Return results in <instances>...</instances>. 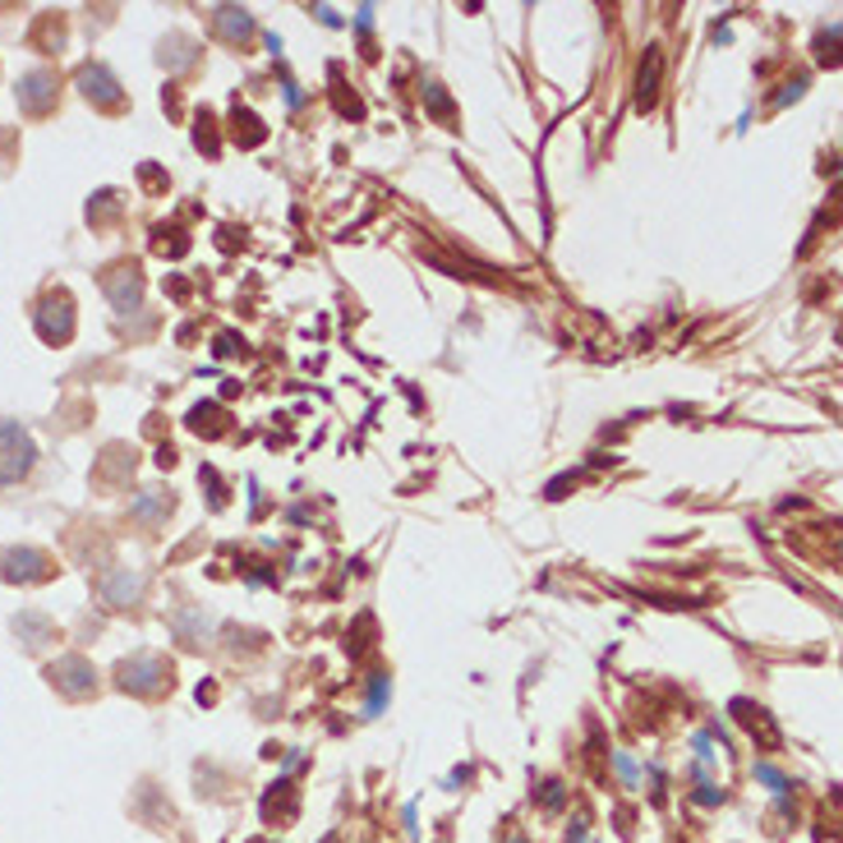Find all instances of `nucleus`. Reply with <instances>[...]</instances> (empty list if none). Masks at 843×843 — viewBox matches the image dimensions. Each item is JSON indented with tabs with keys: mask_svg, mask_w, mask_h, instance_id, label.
<instances>
[{
	"mask_svg": "<svg viewBox=\"0 0 843 843\" xmlns=\"http://www.w3.org/2000/svg\"><path fill=\"white\" fill-rule=\"evenodd\" d=\"M116 686L120 692H134V696H162L171 686V664L162 660V654L139 650V654H130V660L116 664Z\"/></svg>",
	"mask_w": 843,
	"mask_h": 843,
	"instance_id": "f257e3e1",
	"label": "nucleus"
},
{
	"mask_svg": "<svg viewBox=\"0 0 843 843\" xmlns=\"http://www.w3.org/2000/svg\"><path fill=\"white\" fill-rule=\"evenodd\" d=\"M38 465V443L19 420H0V489L28 480Z\"/></svg>",
	"mask_w": 843,
	"mask_h": 843,
	"instance_id": "f03ea898",
	"label": "nucleus"
},
{
	"mask_svg": "<svg viewBox=\"0 0 843 843\" xmlns=\"http://www.w3.org/2000/svg\"><path fill=\"white\" fill-rule=\"evenodd\" d=\"M56 576V558L33 544H10L0 549V581L10 585H42Z\"/></svg>",
	"mask_w": 843,
	"mask_h": 843,
	"instance_id": "7ed1b4c3",
	"label": "nucleus"
},
{
	"mask_svg": "<svg viewBox=\"0 0 843 843\" xmlns=\"http://www.w3.org/2000/svg\"><path fill=\"white\" fill-rule=\"evenodd\" d=\"M33 328H38V337L47 341V347H66V341L74 337V295L66 287L47 291L38 300V309H33Z\"/></svg>",
	"mask_w": 843,
	"mask_h": 843,
	"instance_id": "20e7f679",
	"label": "nucleus"
},
{
	"mask_svg": "<svg viewBox=\"0 0 843 843\" xmlns=\"http://www.w3.org/2000/svg\"><path fill=\"white\" fill-rule=\"evenodd\" d=\"M47 678L60 696H70V701H83L98 692V669H92L83 654H60L56 664H47Z\"/></svg>",
	"mask_w": 843,
	"mask_h": 843,
	"instance_id": "39448f33",
	"label": "nucleus"
},
{
	"mask_svg": "<svg viewBox=\"0 0 843 843\" xmlns=\"http://www.w3.org/2000/svg\"><path fill=\"white\" fill-rule=\"evenodd\" d=\"M74 83H79V92L98 111H124V88H120V79L102 66V60H88V66H79Z\"/></svg>",
	"mask_w": 843,
	"mask_h": 843,
	"instance_id": "423d86ee",
	"label": "nucleus"
},
{
	"mask_svg": "<svg viewBox=\"0 0 843 843\" xmlns=\"http://www.w3.org/2000/svg\"><path fill=\"white\" fill-rule=\"evenodd\" d=\"M14 92H19L23 116H51L60 102V79H56V70H28Z\"/></svg>",
	"mask_w": 843,
	"mask_h": 843,
	"instance_id": "0eeeda50",
	"label": "nucleus"
},
{
	"mask_svg": "<svg viewBox=\"0 0 843 843\" xmlns=\"http://www.w3.org/2000/svg\"><path fill=\"white\" fill-rule=\"evenodd\" d=\"M729 714H733V720H737L746 733H752V737H761L765 752H779V742H784V737H779V729H774V720H770L765 705L737 696V701H729Z\"/></svg>",
	"mask_w": 843,
	"mask_h": 843,
	"instance_id": "6e6552de",
	"label": "nucleus"
},
{
	"mask_svg": "<svg viewBox=\"0 0 843 843\" xmlns=\"http://www.w3.org/2000/svg\"><path fill=\"white\" fill-rule=\"evenodd\" d=\"M259 811H263L268 825H291V821L300 816V789L291 784V779H277V784L263 793Z\"/></svg>",
	"mask_w": 843,
	"mask_h": 843,
	"instance_id": "1a4fd4ad",
	"label": "nucleus"
},
{
	"mask_svg": "<svg viewBox=\"0 0 843 843\" xmlns=\"http://www.w3.org/2000/svg\"><path fill=\"white\" fill-rule=\"evenodd\" d=\"M102 281H107V295H111V304L120 309V314H130V309H139L143 277H139V268H134V263H120V268H111Z\"/></svg>",
	"mask_w": 843,
	"mask_h": 843,
	"instance_id": "9d476101",
	"label": "nucleus"
},
{
	"mask_svg": "<svg viewBox=\"0 0 843 843\" xmlns=\"http://www.w3.org/2000/svg\"><path fill=\"white\" fill-rule=\"evenodd\" d=\"M660 83H664V51L645 47V60L636 70V111H654V102H660Z\"/></svg>",
	"mask_w": 843,
	"mask_h": 843,
	"instance_id": "9b49d317",
	"label": "nucleus"
},
{
	"mask_svg": "<svg viewBox=\"0 0 843 843\" xmlns=\"http://www.w3.org/2000/svg\"><path fill=\"white\" fill-rule=\"evenodd\" d=\"M217 33H222L231 47H244L249 38H254V19H249V10L222 6V10H217Z\"/></svg>",
	"mask_w": 843,
	"mask_h": 843,
	"instance_id": "f8f14e48",
	"label": "nucleus"
},
{
	"mask_svg": "<svg viewBox=\"0 0 843 843\" xmlns=\"http://www.w3.org/2000/svg\"><path fill=\"white\" fill-rule=\"evenodd\" d=\"M231 139L240 143V148H259L263 139H268V124L249 111V107H240L235 102V111H231Z\"/></svg>",
	"mask_w": 843,
	"mask_h": 843,
	"instance_id": "ddd939ff",
	"label": "nucleus"
},
{
	"mask_svg": "<svg viewBox=\"0 0 843 843\" xmlns=\"http://www.w3.org/2000/svg\"><path fill=\"white\" fill-rule=\"evenodd\" d=\"M14 632H19V641H23L28 650H38V645L56 641V622L42 618V613H19V618H14Z\"/></svg>",
	"mask_w": 843,
	"mask_h": 843,
	"instance_id": "4468645a",
	"label": "nucleus"
},
{
	"mask_svg": "<svg viewBox=\"0 0 843 843\" xmlns=\"http://www.w3.org/2000/svg\"><path fill=\"white\" fill-rule=\"evenodd\" d=\"M184 424H190L194 433H208V439H217V433H227V411H222V405H194V411H190V420H184Z\"/></svg>",
	"mask_w": 843,
	"mask_h": 843,
	"instance_id": "2eb2a0df",
	"label": "nucleus"
},
{
	"mask_svg": "<svg viewBox=\"0 0 843 843\" xmlns=\"http://www.w3.org/2000/svg\"><path fill=\"white\" fill-rule=\"evenodd\" d=\"M167 512H171V498H167V493H152V489H148V493L139 498V503L130 508V516H134V521H143V525H152V521H162Z\"/></svg>",
	"mask_w": 843,
	"mask_h": 843,
	"instance_id": "dca6fc26",
	"label": "nucleus"
},
{
	"mask_svg": "<svg viewBox=\"0 0 843 843\" xmlns=\"http://www.w3.org/2000/svg\"><path fill=\"white\" fill-rule=\"evenodd\" d=\"M420 98H424V107L433 111V116H439V120H452L456 111H452V98H448V92H443V83H420Z\"/></svg>",
	"mask_w": 843,
	"mask_h": 843,
	"instance_id": "f3484780",
	"label": "nucleus"
},
{
	"mask_svg": "<svg viewBox=\"0 0 843 843\" xmlns=\"http://www.w3.org/2000/svg\"><path fill=\"white\" fill-rule=\"evenodd\" d=\"M134 595H139V581H134V576L120 572L116 581H107V600H111L116 609H124V600H134Z\"/></svg>",
	"mask_w": 843,
	"mask_h": 843,
	"instance_id": "a211bd4d",
	"label": "nucleus"
},
{
	"mask_svg": "<svg viewBox=\"0 0 843 843\" xmlns=\"http://www.w3.org/2000/svg\"><path fill=\"white\" fill-rule=\"evenodd\" d=\"M388 696H392V682H388V673H373V686H369V714H383Z\"/></svg>",
	"mask_w": 843,
	"mask_h": 843,
	"instance_id": "6ab92c4d",
	"label": "nucleus"
},
{
	"mask_svg": "<svg viewBox=\"0 0 843 843\" xmlns=\"http://www.w3.org/2000/svg\"><path fill=\"white\" fill-rule=\"evenodd\" d=\"M212 116H199V130H194V148L208 152V158H217V130H212Z\"/></svg>",
	"mask_w": 843,
	"mask_h": 843,
	"instance_id": "aec40b11",
	"label": "nucleus"
},
{
	"mask_svg": "<svg viewBox=\"0 0 843 843\" xmlns=\"http://www.w3.org/2000/svg\"><path fill=\"white\" fill-rule=\"evenodd\" d=\"M756 779H761V784H770V789H774V797H779V802H789V789H793V784H789V779L779 774L774 765H756Z\"/></svg>",
	"mask_w": 843,
	"mask_h": 843,
	"instance_id": "412c9836",
	"label": "nucleus"
},
{
	"mask_svg": "<svg viewBox=\"0 0 843 843\" xmlns=\"http://www.w3.org/2000/svg\"><path fill=\"white\" fill-rule=\"evenodd\" d=\"M116 208H120V203H116V194H111V190H102L98 199L88 203V222H102V217H116Z\"/></svg>",
	"mask_w": 843,
	"mask_h": 843,
	"instance_id": "4be33fe9",
	"label": "nucleus"
},
{
	"mask_svg": "<svg viewBox=\"0 0 843 843\" xmlns=\"http://www.w3.org/2000/svg\"><path fill=\"white\" fill-rule=\"evenodd\" d=\"M821 51H816V60H821V66H834V60H839V23H830V33H821V42H816Z\"/></svg>",
	"mask_w": 843,
	"mask_h": 843,
	"instance_id": "5701e85b",
	"label": "nucleus"
},
{
	"mask_svg": "<svg viewBox=\"0 0 843 843\" xmlns=\"http://www.w3.org/2000/svg\"><path fill=\"white\" fill-rule=\"evenodd\" d=\"M540 802H544V811H558L562 802H568V789H562L558 779H549V784H544V793H540Z\"/></svg>",
	"mask_w": 843,
	"mask_h": 843,
	"instance_id": "b1692460",
	"label": "nucleus"
},
{
	"mask_svg": "<svg viewBox=\"0 0 843 843\" xmlns=\"http://www.w3.org/2000/svg\"><path fill=\"white\" fill-rule=\"evenodd\" d=\"M217 355H235V351H244V341L240 337H231V332H222V337H217V347H212Z\"/></svg>",
	"mask_w": 843,
	"mask_h": 843,
	"instance_id": "393cba45",
	"label": "nucleus"
},
{
	"mask_svg": "<svg viewBox=\"0 0 843 843\" xmlns=\"http://www.w3.org/2000/svg\"><path fill=\"white\" fill-rule=\"evenodd\" d=\"M319 14H323V23H328V28H341V14H337V10H328V6H319Z\"/></svg>",
	"mask_w": 843,
	"mask_h": 843,
	"instance_id": "a878e982",
	"label": "nucleus"
},
{
	"mask_svg": "<svg viewBox=\"0 0 843 843\" xmlns=\"http://www.w3.org/2000/svg\"><path fill=\"white\" fill-rule=\"evenodd\" d=\"M249 843H277V839H249Z\"/></svg>",
	"mask_w": 843,
	"mask_h": 843,
	"instance_id": "bb28decb",
	"label": "nucleus"
},
{
	"mask_svg": "<svg viewBox=\"0 0 843 843\" xmlns=\"http://www.w3.org/2000/svg\"><path fill=\"white\" fill-rule=\"evenodd\" d=\"M323 843H341V839H337V834H328V839H323Z\"/></svg>",
	"mask_w": 843,
	"mask_h": 843,
	"instance_id": "cd10ccee",
	"label": "nucleus"
}]
</instances>
